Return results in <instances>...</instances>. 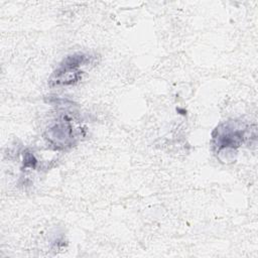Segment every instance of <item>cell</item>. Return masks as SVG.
<instances>
[{
  "label": "cell",
  "instance_id": "7a4b0ae2",
  "mask_svg": "<svg viewBox=\"0 0 258 258\" xmlns=\"http://www.w3.org/2000/svg\"><path fill=\"white\" fill-rule=\"evenodd\" d=\"M91 56L82 52H77L67 56L54 71L49 79L50 86H68L77 83L82 78V66H87L91 62Z\"/></svg>",
  "mask_w": 258,
  "mask_h": 258
},
{
  "label": "cell",
  "instance_id": "6da1fadb",
  "mask_svg": "<svg viewBox=\"0 0 258 258\" xmlns=\"http://www.w3.org/2000/svg\"><path fill=\"white\" fill-rule=\"evenodd\" d=\"M248 128L242 121H227L220 124L213 133V146L218 154L234 152L246 139Z\"/></svg>",
  "mask_w": 258,
  "mask_h": 258
},
{
  "label": "cell",
  "instance_id": "3957f363",
  "mask_svg": "<svg viewBox=\"0 0 258 258\" xmlns=\"http://www.w3.org/2000/svg\"><path fill=\"white\" fill-rule=\"evenodd\" d=\"M48 137L56 146L68 145L69 141L74 138L73 127L70 124V121L64 119L58 120V122H56V124L49 129Z\"/></svg>",
  "mask_w": 258,
  "mask_h": 258
}]
</instances>
